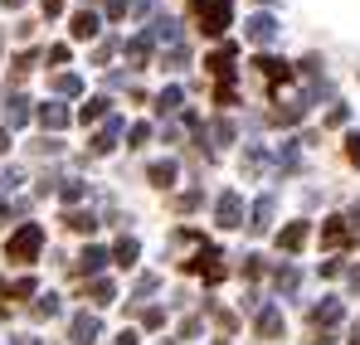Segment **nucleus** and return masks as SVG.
I'll return each instance as SVG.
<instances>
[{"label": "nucleus", "instance_id": "1", "mask_svg": "<svg viewBox=\"0 0 360 345\" xmlns=\"http://www.w3.org/2000/svg\"><path fill=\"white\" fill-rule=\"evenodd\" d=\"M39 248H44V229H39V224H25V229L5 243V258H10V263H34Z\"/></svg>", "mask_w": 360, "mask_h": 345}, {"label": "nucleus", "instance_id": "2", "mask_svg": "<svg viewBox=\"0 0 360 345\" xmlns=\"http://www.w3.org/2000/svg\"><path fill=\"white\" fill-rule=\"evenodd\" d=\"M195 20L205 34H224L229 30V0H195Z\"/></svg>", "mask_w": 360, "mask_h": 345}, {"label": "nucleus", "instance_id": "3", "mask_svg": "<svg viewBox=\"0 0 360 345\" xmlns=\"http://www.w3.org/2000/svg\"><path fill=\"white\" fill-rule=\"evenodd\" d=\"M214 219H219L224 229H239V219H243V200L234 195V190H224V195H219V204H214Z\"/></svg>", "mask_w": 360, "mask_h": 345}, {"label": "nucleus", "instance_id": "4", "mask_svg": "<svg viewBox=\"0 0 360 345\" xmlns=\"http://www.w3.org/2000/svg\"><path fill=\"white\" fill-rule=\"evenodd\" d=\"M243 34H248L253 44H273V39H278V20H273V15H253V20L243 25Z\"/></svg>", "mask_w": 360, "mask_h": 345}, {"label": "nucleus", "instance_id": "5", "mask_svg": "<svg viewBox=\"0 0 360 345\" xmlns=\"http://www.w3.org/2000/svg\"><path fill=\"white\" fill-rule=\"evenodd\" d=\"M307 316H311V326H336V321L346 316V306H341L336 297H321V301H316V306H311Z\"/></svg>", "mask_w": 360, "mask_h": 345}, {"label": "nucleus", "instance_id": "6", "mask_svg": "<svg viewBox=\"0 0 360 345\" xmlns=\"http://www.w3.org/2000/svg\"><path fill=\"white\" fill-rule=\"evenodd\" d=\"M268 83H288L292 78V63H283V58H273V54H258V63H253Z\"/></svg>", "mask_w": 360, "mask_h": 345}, {"label": "nucleus", "instance_id": "7", "mask_svg": "<svg viewBox=\"0 0 360 345\" xmlns=\"http://www.w3.org/2000/svg\"><path fill=\"white\" fill-rule=\"evenodd\" d=\"M307 219H297V224H288V229L278 233V248H283V253H302V248H307Z\"/></svg>", "mask_w": 360, "mask_h": 345}, {"label": "nucleus", "instance_id": "8", "mask_svg": "<svg viewBox=\"0 0 360 345\" xmlns=\"http://www.w3.org/2000/svg\"><path fill=\"white\" fill-rule=\"evenodd\" d=\"M321 243H326V248H346V243H351V224H346L341 214L326 219V224H321Z\"/></svg>", "mask_w": 360, "mask_h": 345}, {"label": "nucleus", "instance_id": "9", "mask_svg": "<svg viewBox=\"0 0 360 345\" xmlns=\"http://www.w3.org/2000/svg\"><path fill=\"white\" fill-rule=\"evenodd\" d=\"M258 336H268V341L283 336V311H278V306H263V311H258Z\"/></svg>", "mask_w": 360, "mask_h": 345}, {"label": "nucleus", "instance_id": "10", "mask_svg": "<svg viewBox=\"0 0 360 345\" xmlns=\"http://www.w3.org/2000/svg\"><path fill=\"white\" fill-rule=\"evenodd\" d=\"M98 341V316H73V345H93Z\"/></svg>", "mask_w": 360, "mask_h": 345}, {"label": "nucleus", "instance_id": "11", "mask_svg": "<svg viewBox=\"0 0 360 345\" xmlns=\"http://www.w3.org/2000/svg\"><path fill=\"white\" fill-rule=\"evenodd\" d=\"M39 122H44L49 131H59V126H68V108H59V103H44V108H39Z\"/></svg>", "mask_w": 360, "mask_h": 345}, {"label": "nucleus", "instance_id": "12", "mask_svg": "<svg viewBox=\"0 0 360 345\" xmlns=\"http://www.w3.org/2000/svg\"><path fill=\"white\" fill-rule=\"evenodd\" d=\"M248 229H253V233L273 229V200H258V204H253V224H248Z\"/></svg>", "mask_w": 360, "mask_h": 345}, {"label": "nucleus", "instance_id": "13", "mask_svg": "<svg viewBox=\"0 0 360 345\" xmlns=\"http://www.w3.org/2000/svg\"><path fill=\"white\" fill-rule=\"evenodd\" d=\"M73 34H78V39H93V34H98V15H88V10L73 15Z\"/></svg>", "mask_w": 360, "mask_h": 345}, {"label": "nucleus", "instance_id": "14", "mask_svg": "<svg viewBox=\"0 0 360 345\" xmlns=\"http://www.w3.org/2000/svg\"><path fill=\"white\" fill-rule=\"evenodd\" d=\"M103 263H108V253H103V248H83V258H78V273H98Z\"/></svg>", "mask_w": 360, "mask_h": 345}, {"label": "nucleus", "instance_id": "15", "mask_svg": "<svg viewBox=\"0 0 360 345\" xmlns=\"http://www.w3.org/2000/svg\"><path fill=\"white\" fill-rule=\"evenodd\" d=\"M273 287L283 292V297H292V292H297V268H278V278H273Z\"/></svg>", "mask_w": 360, "mask_h": 345}, {"label": "nucleus", "instance_id": "16", "mask_svg": "<svg viewBox=\"0 0 360 345\" xmlns=\"http://www.w3.org/2000/svg\"><path fill=\"white\" fill-rule=\"evenodd\" d=\"M171 180H176V161H156V166H151V185H161V190H166Z\"/></svg>", "mask_w": 360, "mask_h": 345}, {"label": "nucleus", "instance_id": "17", "mask_svg": "<svg viewBox=\"0 0 360 345\" xmlns=\"http://www.w3.org/2000/svg\"><path fill=\"white\" fill-rule=\"evenodd\" d=\"M136 253H141V248H136V238H122L117 248H112V258H117V263H127V268L136 263Z\"/></svg>", "mask_w": 360, "mask_h": 345}, {"label": "nucleus", "instance_id": "18", "mask_svg": "<svg viewBox=\"0 0 360 345\" xmlns=\"http://www.w3.org/2000/svg\"><path fill=\"white\" fill-rule=\"evenodd\" d=\"M10 126H25V122H30V103H25V98H10Z\"/></svg>", "mask_w": 360, "mask_h": 345}, {"label": "nucleus", "instance_id": "19", "mask_svg": "<svg viewBox=\"0 0 360 345\" xmlns=\"http://www.w3.org/2000/svg\"><path fill=\"white\" fill-rule=\"evenodd\" d=\"M54 88H59L63 98H78V93H83V83H78L73 73H59V78H54Z\"/></svg>", "mask_w": 360, "mask_h": 345}, {"label": "nucleus", "instance_id": "20", "mask_svg": "<svg viewBox=\"0 0 360 345\" xmlns=\"http://www.w3.org/2000/svg\"><path fill=\"white\" fill-rule=\"evenodd\" d=\"M68 229H73V233H93V229H98V219H93V214H68Z\"/></svg>", "mask_w": 360, "mask_h": 345}, {"label": "nucleus", "instance_id": "21", "mask_svg": "<svg viewBox=\"0 0 360 345\" xmlns=\"http://www.w3.org/2000/svg\"><path fill=\"white\" fill-rule=\"evenodd\" d=\"M108 108H112L108 98H93V103H88V108H83V112H78V117H83V122H98V117L108 112Z\"/></svg>", "mask_w": 360, "mask_h": 345}, {"label": "nucleus", "instance_id": "22", "mask_svg": "<svg viewBox=\"0 0 360 345\" xmlns=\"http://www.w3.org/2000/svg\"><path fill=\"white\" fill-rule=\"evenodd\" d=\"M146 54H151L146 39H131V44H127V58H131V63H146Z\"/></svg>", "mask_w": 360, "mask_h": 345}, {"label": "nucleus", "instance_id": "23", "mask_svg": "<svg viewBox=\"0 0 360 345\" xmlns=\"http://www.w3.org/2000/svg\"><path fill=\"white\" fill-rule=\"evenodd\" d=\"M156 108H161V112H176L180 108V88H166V93L156 98Z\"/></svg>", "mask_w": 360, "mask_h": 345}, {"label": "nucleus", "instance_id": "24", "mask_svg": "<svg viewBox=\"0 0 360 345\" xmlns=\"http://www.w3.org/2000/svg\"><path fill=\"white\" fill-rule=\"evenodd\" d=\"M112 297H117V287H112V282H93V301H98V306H108Z\"/></svg>", "mask_w": 360, "mask_h": 345}, {"label": "nucleus", "instance_id": "25", "mask_svg": "<svg viewBox=\"0 0 360 345\" xmlns=\"http://www.w3.org/2000/svg\"><path fill=\"white\" fill-rule=\"evenodd\" d=\"M73 200H83V180H63V204H73Z\"/></svg>", "mask_w": 360, "mask_h": 345}, {"label": "nucleus", "instance_id": "26", "mask_svg": "<svg viewBox=\"0 0 360 345\" xmlns=\"http://www.w3.org/2000/svg\"><path fill=\"white\" fill-rule=\"evenodd\" d=\"M346 161H351V166H360V131H351V136H346Z\"/></svg>", "mask_w": 360, "mask_h": 345}, {"label": "nucleus", "instance_id": "27", "mask_svg": "<svg viewBox=\"0 0 360 345\" xmlns=\"http://www.w3.org/2000/svg\"><path fill=\"white\" fill-rule=\"evenodd\" d=\"M214 141L229 146V141H234V126H229V122H214Z\"/></svg>", "mask_w": 360, "mask_h": 345}, {"label": "nucleus", "instance_id": "28", "mask_svg": "<svg viewBox=\"0 0 360 345\" xmlns=\"http://www.w3.org/2000/svg\"><path fill=\"white\" fill-rule=\"evenodd\" d=\"M59 311V297H39V306H34V316H54Z\"/></svg>", "mask_w": 360, "mask_h": 345}, {"label": "nucleus", "instance_id": "29", "mask_svg": "<svg viewBox=\"0 0 360 345\" xmlns=\"http://www.w3.org/2000/svg\"><path fill=\"white\" fill-rule=\"evenodd\" d=\"M127 136H131V146H141V141H146V136H151V126H146V122H136V126H131V131H127Z\"/></svg>", "mask_w": 360, "mask_h": 345}, {"label": "nucleus", "instance_id": "30", "mask_svg": "<svg viewBox=\"0 0 360 345\" xmlns=\"http://www.w3.org/2000/svg\"><path fill=\"white\" fill-rule=\"evenodd\" d=\"M30 292H34V278H25V282H15V287H10V297H30Z\"/></svg>", "mask_w": 360, "mask_h": 345}, {"label": "nucleus", "instance_id": "31", "mask_svg": "<svg viewBox=\"0 0 360 345\" xmlns=\"http://www.w3.org/2000/svg\"><path fill=\"white\" fill-rule=\"evenodd\" d=\"M63 10V0H44V15H59Z\"/></svg>", "mask_w": 360, "mask_h": 345}, {"label": "nucleus", "instance_id": "32", "mask_svg": "<svg viewBox=\"0 0 360 345\" xmlns=\"http://www.w3.org/2000/svg\"><path fill=\"white\" fill-rule=\"evenodd\" d=\"M117 345H136V331H122V336H117Z\"/></svg>", "mask_w": 360, "mask_h": 345}, {"label": "nucleus", "instance_id": "33", "mask_svg": "<svg viewBox=\"0 0 360 345\" xmlns=\"http://www.w3.org/2000/svg\"><path fill=\"white\" fill-rule=\"evenodd\" d=\"M346 224H360V200L351 204V219H346Z\"/></svg>", "mask_w": 360, "mask_h": 345}, {"label": "nucleus", "instance_id": "34", "mask_svg": "<svg viewBox=\"0 0 360 345\" xmlns=\"http://www.w3.org/2000/svg\"><path fill=\"white\" fill-rule=\"evenodd\" d=\"M351 287H356V292H360V268H351Z\"/></svg>", "mask_w": 360, "mask_h": 345}, {"label": "nucleus", "instance_id": "35", "mask_svg": "<svg viewBox=\"0 0 360 345\" xmlns=\"http://www.w3.org/2000/svg\"><path fill=\"white\" fill-rule=\"evenodd\" d=\"M0 151H10V136H5V131H0Z\"/></svg>", "mask_w": 360, "mask_h": 345}, {"label": "nucleus", "instance_id": "36", "mask_svg": "<svg viewBox=\"0 0 360 345\" xmlns=\"http://www.w3.org/2000/svg\"><path fill=\"white\" fill-rule=\"evenodd\" d=\"M5 5H25V0H5Z\"/></svg>", "mask_w": 360, "mask_h": 345}, {"label": "nucleus", "instance_id": "37", "mask_svg": "<svg viewBox=\"0 0 360 345\" xmlns=\"http://www.w3.org/2000/svg\"><path fill=\"white\" fill-rule=\"evenodd\" d=\"M219 345H224V341H219Z\"/></svg>", "mask_w": 360, "mask_h": 345}]
</instances>
